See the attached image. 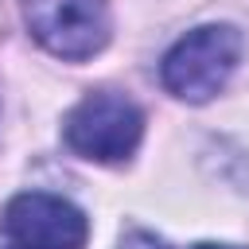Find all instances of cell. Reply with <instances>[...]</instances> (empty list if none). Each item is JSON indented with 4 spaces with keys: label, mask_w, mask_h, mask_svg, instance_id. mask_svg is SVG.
<instances>
[{
    "label": "cell",
    "mask_w": 249,
    "mask_h": 249,
    "mask_svg": "<svg viewBox=\"0 0 249 249\" xmlns=\"http://www.w3.org/2000/svg\"><path fill=\"white\" fill-rule=\"evenodd\" d=\"M237 62H241V31L233 23H198L167 47L160 62V82L171 97L187 105H206L226 89Z\"/></svg>",
    "instance_id": "cell-1"
},
{
    "label": "cell",
    "mask_w": 249,
    "mask_h": 249,
    "mask_svg": "<svg viewBox=\"0 0 249 249\" xmlns=\"http://www.w3.org/2000/svg\"><path fill=\"white\" fill-rule=\"evenodd\" d=\"M144 113L136 101L113 89L86 93L62 121V140L74 156L93 163H124L140 148Z\"/></svg>",
    "instance_id": "cell-2"
},
{
    "label": "cell",
    "mask_w": 249,
    "mask_h": 249,
    "mask_svg": "<svg viewBox=\"0 0 249 249\" xmlns=\"http://www.w3.org/2000/svg\"><path fill=\"white\" fill-rule=\"evenodd\" d=\"M19 8L35 43L66 62L93 58L113 35L109 0H19Z\"/></svg>",
    "instance_id": "cell-3"
},
{
    "label": "cell",
    "mask_w": 249,
    "mask_h": 249,
    "mask_svg": "<svg viewBox=\"0 0 249 249\" xmlns=\"http://www.w3.org/2000/svg\"><path fill=\"white\" fill-rule=\"evenodd\" d=\"M0 230L16 249H86L89 218L62 195L23 191L0 210Z\"/></svg>",
    "instance_id": "cell-4"
},
{
    "label": "cell",
    "mask_w": 249,
    "mask_h": 249,
    "mask_svg": "<svg viewBox=\"0 0 249 249\" xmlns=\"http://www.w3.org/2000/svg\"><path fill=\"white\" fill-rule=\"evenodd\" d=\"M117 249H171V245L163 237H156L152 230H124L121 241H117Z\"/></svg>",
    "instance_id": "cell-5"
},
{
    "label": "cell",
    "mask_w": 249,
    "mask_h": 249,
    "mask_svg": "<svg viewBox=\"0 0 249 249\" xmlns=\"http://www.w3.org/2000/svg\"><path fill=\"white\" fill-rule=\"evenodd\" d=\"M191 249H241V245H218V241H198V245H191Z\"/></svg>",
    "instance_id": "cell-6"
},
{
    "label": "cell",
    "mask_w": 249,
    "mask_h": 249,
    "mask_svg": "<svg viewBox=\"0 0 249 249\" xmlns=\"http://www.w3.org/2000/svg\"><path fill=\"white\" fill-rule=\"evenodd\" d=\"M12 249H16V245H12Z\"/></svg>",
    "instance_id": "cell-7"
}]
</instances>
